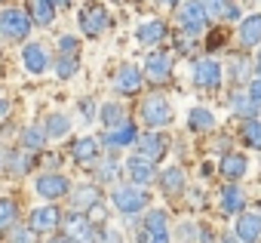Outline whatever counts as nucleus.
<instances>
[{
	"instance_id": "nucleus-39",
	"label": "nucleus",
	"mask_w": 261,
	"mask_h": 243,
	"mask_svg": "<svg viewBox=\"0 0 261 243\" xmlns=\"http://www.w3.org/2000/svg\"><path fill=\"white\" fill-rule=\"evenodd\" d=\"M80 114H83V117H80V120H83V124H92V120L98 117V108H95V102H89V99H83V102H80Z\"/></svg>"
},
{
	"instance_id": "nucleus-12",
	"label": "nucleus",
	"mask_w": 261,
	"mask_h": 243,
	"mask_svg": "<svg viewBox=\"0 0 261 243\" xmlns=\"http://www.w3.org/2000/svg\"><path fill=\"white\" fill-rule=\"evenodd\" d=\"M233 237L240 243H258L261 240V215L258 212H240L237 215V231Z\"/></svg>"
},
{
	"instance_id": "nucleus-25",
	"label": "nucleus",
	"mask_w": 261,
	"mask_h": 243,
	"mask_svg": "<svg viewBox=\"0 0 261 243\" xmlns=\"http://www.w3.org/2000/svg\"><path fill=\"white\" fill-rule=\"evenodd\" d=\"M230 111L237 114V117H246V120H255V114H258V105L246 95V89L243 92H233L230 95Z\"/></svg>"
},
{
	"instance_id": "nucleus-10",
	"label": "nucleus",
	"mask_w": 261,
	"mask_h": 243,
	"mask_svg": "<svg viewBox=\"0 0 261 243\" xmlns=\"http://www.w3.org/2000/svg\"><path fill=\"white\" fill-rule=\"evenodd\" d=\"M145 77H148L151 83L169 80V77H172V59H169L166 53H160V50L148 53V59H145Z\"/></svg>"
},
{
	"instance_id": "nucleus-48",
	"label": "nucleus",
	"mask_w": 261,
	"mask_h": 243,
	"mask_svg": "<svg viewBox=\"0 0 261 243\" xmlns=\"http://www.w3.org/2000/svg\"><path fill=\"white\" fill-rule=\"evenodd\" d=\"M53 4H71V0H53Z\"/></svg>"
},
{
	"instance_id": "nucleus-16",
	"label": "nucleus",
	"mask_w": 261,
	"mask_h": 243,
	"mask_svg": "<svg viewBox=\"0 0 261 243\" xmlns=\"http://www.w3.org/2000/svg\"><path fill=\"white\" fill-rule=\"evenodd\" d=\"M28 19H31V25L49 28L56 22V4L53 0H28Z\"/></svg>"
},
{
	"instance_id": "nucleus-33",
	"label": "nucleus",
	"mask_w": 261,
	"mask_h": 243,
	"mask_svg": "<svg viewBox=\"0 0 261 243\" xmlns=\"http://www.w3.org/2000/svg\"><path fill=\"white\" fill-rule=\"evenodd\" d=\"M154 228H169V215L163 209H151L145 215V231H154Z\"/></svg>"
},
{
	"instance_id": "nucleus-15",
	"label": "nucleus",
	"mask_w": 261,
	"mask_h": 243,
	"mask_svg": "<svg viewBox=\"0 0 261 243\" xmlns=\"http://www.w3.org/2000/svg\"><path fill=\"white\" fill-rule=\"evenodd\" d=\"M22 65H25L28 74H43L49 68V56L40 43H25L22 46Z\"/></svg>"
},
{
	"instance_id": "nucleus-29",
	"label": "nucleus",
	"mask_w": 261,
	"mask_h": 243,
	"mask_svg": "<svg viewBox=\"0 0 261 243\" xmlns=\"http://www.w3.org/2000/svg\"><path fill=\"white\" fill-rule=\"evenodd\" d=\"M43 145H46L43 127H28V130L22 133V148H25V151H40Z\"/></svg>"
},
{
	"instance_id": "nucleus-40",
	"label": "nucleus",
	"mask_w": 261,
	"mask_h": 243,
	"mask_svg": "<svg viewBox=\"0 0 261 243\" xmlns=\"http://www.w3.org/2000/svg\"><path fill=\"white\" fill-rule=\"evenodd\" d=\"M249 71H252V68H249V62H246V59H233V77H237V80H246V77H249Z\"/></svg>"
},
{
	"instance_id": "nucleus-27",
	"label": "nucleus",
	"mask_w": 261,
	"mask_h": 243,
	"mask_svg": "<svg viewBox=\"0 0 261 243\" xmlns=\"http://www.w3.org/2000/svg\"><path fill=\"white\" fill-rule=\"evenodd\" d=\"M98 117H101V124H105V127H111V130L126 124V111H123L117 102H105V105L98 108Z\"/></svg>"
},
{
	"instance_id": "nucleus-37",
	"label": "nucleus",
	"mask_w": 261,
	"mask_h": 243,
	"mask_svg": "<svg viewBox=\"0 0 261 243\" xmlns=\"http://www.w3.org/2000/svg\"><path fill=\"white\" fill-rule=\"evenodd\" d=\"M230 7V0H203V10H206V16H212V19H221V13Z\"/></svg>"
},
{
	"instance_id": "nucleus-36",
	"label": "nucleus",
	"mask_w": 261,
	"mask_h": 243,
	"mask_svg": "<svg viewBox=\"0 0 261 243\" xmlns=\"http://www.w3.org/2000/svg\"><path fill=\"white\" fill-rule=\"evenodd\" d=\"M10 243H37V240H34V231H31V228L16 225V228L10 231Z\"/></svg>"
},
{
	"instance_id": "nucleus-22",
	"label": "nucleus",
	"mask_w": 261,
	"mask_h": 243,
	"mask_svg": "<svg viewBox=\"0 0 261 243\" xmlns=\"http://www.w3.org/2000/svg\"><path fill=\"white\" fill-rule=\"evenodd\" d=\"M62 222V212L49 203V206H40L31 212V231H53L56 225Z\"/></svg>"
},
{
	"instance_id": "nucleus-38",
	"label": "nucleus",
	"mask_w": 261,
	"mask_h": 243,
	"mask_svg": "<svg viewBox=\"0 0 261 243\" xmlns=\"http://www.w3.org/2000/svg\"><path fill=\"white\" fill-rule=\"evenodd\" d=\"M77 53H80V43H77V37L65 34V37L59 40V56H77Z\"/></svg>"
},
{
	"instance_id": "nucleus-18",
	"label": "nucleus",
	"mask_w": 261,
	"mask_h": 243,
	"mask_svg": "<svg viewBox=\"0 0 261 243\" xmlns=\"http://www.w3.org/2000/svg\"><path fill=\"white\" fill-rule=\"evenodd\" d=\"M136 37H139V43H148V46L163 43V37H166V22H163V19H145V22L136 28Z\"/></svg>"
},
{
	"instance_id": "nucleus-17",
	"label": "nucleus",
	"mask_w": 261,
	"mask_h": 243,
	"mask_svg": "<svg viewBox=\"0 0 261 243\" xmlns=\"http://www.w3.org/2000/svg\"><path fill=\"white\" fill-rule=\"evenodd\" d=\"M98 200H101V194H98L95 185H77V188L71 191V206H74V212H83V215H86V209L98 206Z\"/></svg>"
},
{
	"instance_id": "nucleus-45",
	"label": "nucleus",
	"mask_w": 261,
	"mask_h": 243,
	"mask_svg": "<svg viewBox=\"0 0 261 243\" xmlns=\"http://www.w3.org/2000/svg\"><path fill=\"white\" fill-rule=\"evenodd\" d=\"M157 4H166V7H175V4H181V0H157Z\"/></svg>"
},
{
	"instance_id": "nucleus-1",
	"label": "nucleus",
	"mask_w": 261,
	"mask_h": 243,
	"mask_svg": "<svg viewBox=\"0 0 261 243\" xmlns=\"http://www.w3.org/2000/svg\"><path fill=\"white\" fill-rule=\"evenodd\" d=\"M111 203H114L123 215H136V212L148 209L151 194H148L145 188H139V185H117V188L111 191Z\"/></svg>"
},
{
	"instance_id": "nucleus-42",
	"label": "nucleus",
	"mask_w": 261,
	"mask_h": 243,
	"mask_svg": "<svg viewBox=\"0 0 261 243\" xmlns=\"http://www.w3.org/2000/svg\"><path fill=\"white\" fill-rule=\"evenodd\" d=\"M221 19H224V22H237V19H243V16H240V7L233 4V0H230V7L221 13Z\"/></svg>"
},
{
	"instance_id": "nucleus-21",
	"label": "nucleus",
	"mask_w": 261,
	"mask_h": 243,
	"mask_svg": "<svg viewBox=\"0 0 261 243\" xmlns=\"http://www.w3.org/2000/svg\"><path fill=\"white\" fill-rule=\"evenodd\" d=\"M240 43L249 50V46H258L261 43V13H252L240 22Z\"/></svg>"
},
{
	"instance_id": "nucleus-7",
	"label": "nucleus",
	"mask_w": 261,
	"mask_h": 243,
	"mask_svg": "<svg viewBox=\"0 0 261 243\" xmlns=\"http://www.w3.org/2000/svg\"><path fill=\"white\" fill-rule=\"evenodd\" d=\"M191 77H194V83H197L200 89H218V86H221V65H218L215 59H200V62L194 65Z\"/></svg>"
},
{
	"instance_id": "nucleus-47",
	"label": "nucleus",
	"mask_w": 261,
	"mask_h": 243,
	"mask_svg": "<svg viewBox=\"0 0 261 243\" xmlns=\"http://www.w3.org/2000/svg\"><path fill=\"white\" fill-rule=\"evenodd\" d=\"M233 240H237V237H221V243H233Z\"/></svg>"
},
{
	"instance_id": "nucleus-51",
	"label": "nucleus",
	"mask_w": 261,
	"mask_h": 243,
	"mask_svg": "<svg viewBox=\"0 0 261 243\" xmlns=\"http://www.w3.org/2000/svg\"><path fill=\"white\" fill-rule=\"evenodd\" d=\"M258 215H261V212H258Z\"/></svg>"
},
{
	"instance_id": "nucleus-28",
	"label": "nucleus",
	"mask_w": 261,
	"mask_h": 243,
	"mask_svg": "<svg viewBox=\"0 0 261 243\" xmlns=\"http://www.w3.org/2000/svg\"><path fill=\"white\" fill-rule=\"evenodd\" d=\"M43 133H46V139H62L71 133V120L65 114H49L46 124H43Z\"/></svg>"
},
{
	"instance_id": "nucleus-6",
	"label": "nucleus",
	"mask_w": 261,
	"mask_h": 243,
	"mask_svg": "<svg viewBox=\"0 0 261 243\" xmlns=\"http://www.w3.org/2000/svg\"><path fill=\"white\" fill-rule=\"evenodd\" d=\"M34 191L43 197V200H59V197H68L71 194V182L62 176V173H46L34 182Z\"/></svg>"
},
{
	"instance_id": "nucleus-41",
	"label": "nucleus",
	"mask_w": 261,
	"mask_h": 243,
	"mask_svg": "<svg viewBox=\"0 0 261 243\" xmlns=\"http://www.w3.org/2000/svg\"><path fill=\"white\" fill-rule=\"evenodd\" d=\"M246 95H249V99H252L255 105H261V77L249 83V89H246Z\"/></svg>"
},
{
	"instance_id": "nucleus-19",
	"label": "nucleus",
	"mask_w": 261,
	"mask_h": 243,
	"mask_svg": "<svg viewBox=\"0 0 261 243\" xmlns=\"http://www.w3.org/2000/svg\"><path fill=\"white\" fill-rule=\"evenodd\" d=\"M185 185H188V179H185V169L181 166H166L163 169V176H160V191L163 194L178 197V194H185Z\"/></svg>"
},
{
	"instance_id": "nucleus-34",
	"label": "nucleus",
	"mask_w": 261,
	"mask_h": 243,
	"mask_svg": "<svg viewBox=\"0 0 261 243\" xmlns=\"http://www.w3.org/2000/svg\"><path fill=\"white\" fill-rule=\"evenodd\" d=\"M117 173H120V163H117V160H105V163L95 169V179H98V182H114Z\"/></svg>"
},
{
	"instance_id": "nucleus-4",
	"label": "nucleus",
	"mask_w": 261,
	"mask_h": 243,
	"mask_svg": "<svg viewBox=\"0 0 261 243\" xmlns=\"http://www.w3.org/2000/svg\"><path fill=\"white\" fill-rule=\"evenodd\" d=\"M175 19H178V28L188 31V34H203L206 22H209V16H206L200 0H185V4L178 7V13H175Z\"/></svg>"
},
{
	"instance_id": "nucleus-31",
	"label": "nucleus",
	"mask_w": 261,
	"mask_h": 243,
	"mask_svg": "<svg viewBox=\"0 0 261 243\" xmlns=\"http://www.w3.org/2000/svg\"><path fill=\"white\" fill-rule=\"evenodd\" d=\"M77 68H80L77 56H59V59H56V74H59L62 80H71V77L77 74Z\"/></svg>"
},
{
	"instance_id": "nucleus-23",
	"label": "nucleus",
	"mask_w": 261,
	"mask_h": 243,
	"mask_svg": "<svg viewBox=\"0 0 261 243\" xmlns=\"http://www.w3.org/2000/svg\"><path fill=\"white\" fill-rule=\"evenodd\" d=\"M71 154H74L77 163H89V160H95V157H98V139H92V136L77 139V142L71 145Z\"/></svg>"
},
{
	"instance_id": "nucleus-50",
	"label": "nucleus",
	"mask_w": 261,
	"mask_h": 243,
	"mask_svg": "<svg viewBox=\"0 0 261 243\" xmlns=\"http://www.w3.org/2000/svg\"><path fill=\"white\" fill-rule=\"evenodd\" d=\"M0 166H4V154H0Z\"/></svg>"
},
{
	"instance_id": "nucleus-44",
	"label": "nucleus",
	"mask_w": 261,
	"mask_h": 243,
	"mask_svg": "<svg viewBox=\"0 0 261 243\" xmlns=\"http://www.w3.org/2000/svg\"><path fill=\"white\" fill-rule=\"evenodd\" d=\"M7 114H10V102H7V99H0V120H4Z\"/></svg>"
},
{
	"instance_id": "nucleus-11",
	"label": "nucleus",
	"mask_w": 261,
	"mask_h": 243,
	"mask_svg": "<svg viewBox=\"0 0 261 243\" xmlns=\"http://www.w3.org/2000/svg\"><path fill=\"white\" fill-rule=\"evenodd\" d=\"M142 71L136 68V65H123L117 74H114V92H120V95H136L139 89H142Z\"/></svg>"
},
{
	"instance_id": "nucleus-24",
	"label": "nucleus",
	"mask_w": 261,
	"mask_h": 243,
	"mask_svg": "<svg viewBox=\"0 0 261 243\" xmlns=\"http://www.w3.org/2000/svg\"><path fill=\"white\" fill-rule=\"evenodd\" d=\"M243 206H246L243 191H240L237 185H224V188H221V209H224L227 215H237V212H243Z\"/></svg>"
},
{
	"instance_id": "nucleus-35",
	"label": "nucleus",
	"mask_w": 261,
	"mask_h": 243,
	"mask_svg": "<svg viewBox=\"0 0 261 243\" xmlns=\"http://www.w3.org/2000/svg\"><path fill=\"white\" fill-rule=\"evenodd\" d=\"M10 166H13V173H16V176H22V173H28V169H31V157H28L25 151L10 154Z\"/></svg>"
},
{
	"instance_id": "nucleus-26",
	"label": "nucleus",
	"mask_w": 261,
	"mask_h": 243,
	"mask_svg": "<svg viewBox=\"0 0 261 243\" xmlns=\"http://www.w3.org/2000/svg\"><path fill=\"white\" fill-rule=\"evenodd\" d=\"M188 127H191L194 133H206V130L215 127V117H212L209 108H191V114H188Z\"/></svg>"
},
{
	"instance_id": "nucleus-8",
	"label": "nucleus",
	"mask_w": 261,
	"mask_h": 243,
	"mask_svg": "<svg viewBox=\"0 0 261 243\" xmlns=\"http://www.w3.org/2000/svg\"><path fill=\"white\" fill-rule=\"evenodd\" d=\"M108 25H111V16H108L105 7H89V10L80 13V28H83L86 37H101L108 31Z\"/></svg>"
},
{
	"instance_id": "nucleus-43",
	"label": "nucleus",
	"mask_w": 261,
	"mask_h": 243,
	"mask_svg": "<svg viewBox=\"0 0 261 243\" xmlns=\"http://www.w3.org/2000/svg\"><path fill=\"white\" fill-rule=\"evenodd\" d=\"M120 240H123L120 231H108V234H105V243H120Z\"/></svg>"
},
{
	"instance_id": "nucleus-14",
	"label": "nucleus",
	"mask_w": 261,
	"mask_h": 243,
	"mask_svg": "<svg viewBox=\"0 0 261 243\" xmlns=\"http://www.w3.org/2000/svg\"><path fill=\"white\" fill-rule=\"evenodd\" d=\"M126 173H129V179H133V185H139V188L157 182V166L142 160V157H129L126 160Z\"/></svg>"
},
{
	"instance_id": "nucleus-9",
	"label": "nucleus",
	"mask_w": 261,
	"mask_h": 243,
	"mask_svg": "<svg viewBox=\"0 0 261 243\" xmlns=\"http://www.w3.org/2000/svg\"><path fill=\"white\" fill-rule=\"evenodd\" d=\"M136 148H139L136 157H142V160H148V163H157V160L169 151V139H166L163 133H148L145 139L136 142Z\"/></svg>"
},
{
	"instance_id": "nucleus-49",
	"label": "nucleus",
	"mask_w": 261,
	"mask_h": 243,
	"mask_svg": "<svg viewBox=\"0 0 261 243\" xmlns=\"http://www.w3.org/2000/svg\"><path fill=\"white\" fill-rule=\"evenodd\" d=\"M49 243H71V240H49Z\"/></svg>"
},
{
	"instance_id": "nucleus-20",
	"label": "nucleus",
	"mask_w": 261,
	"mask_h": 243,
	"mask_svg": "<svg viewBox=\"0 0 261 243\" xmlns=\"http://www.w3.org/2000/svg\"><path fill=\"white\" fill-rule=\"evenodd\" d=\"M218 169H221V176H224L227 182H237V179H243V176L249 173V160H246L243 154H224L221 163H218Z\"/></svg>"
},
{
	"instance_id": "nucleus-32",
	"label": "nucleus",
	"mask_w": 261,
	"mask_h": 243,
	"mask_svg": "<svg viewBox=\"0 0 261 243\" xmlns=\"http://www.w3.org/2000/svg\"><path fill=\"white\" fill-rule=\"evenodd\" d=\"M16 203L10 200V197H0V231L4 228H13V222H16Z\"/></svg>"
},
{
	"instance_id": "nucleus-13",
	"label": "nucleus",
	"mask_w": 261,
	"mask_h": 243,
	"mask_svg": "<svg viewBox=\"0 0 261 243\" xmlns=\"http://www.w3.org/2000/svg\"><path fill=\"white\" fill-rule=\"evenodd\" d=\"M136 142H139V130H136V124H129V120L123 127H114L101 136V145H108V148H129Z\"/></svg>"
},
{
	"instance_id": "nucleus-3",
	"label": "nucleus",
	"mask_w": 261,
	"mask_h": 243,
	"mask_svg": "<svg viewBox=\"0 0 261 243\" xmlns=\"http://www.w3.org/2000/svg\"><path fill=\"white\" fill-rule=\"evenodd\" d=\"M172 117H175V114H172V105H169L163 95L145 99V105H142V120H145L148 130H163V127H169Z\"/></svg>"
},
{
	"instance_id": "nucleus-2",
	"label": "nucleus",
	"mask_w": 261,
	"mask_h": 243,
	"mask_svg": "<svg viewBox=\"0 0 261 243\" xmlns=\"http://www.w3.org/2000/svg\"><path fill=\"white\" fill-rule=\"evenodd\" d=\"M31 19H28V13L25 10H19V7H7L4 13H0V34H4L7 40H25L28 34H31Z\"/></svg>"
},
{
	"instance_id": "nucleus-30",
	"label": "nucleus",
	"mask_w": 261,
	"mask_h": 243,
	"mask_svg": "<svg viewBox=\"0 0 261 243\" xmlns=\"http://www.w3.org/2000/svg\"><path fill=\"white\" fill-rule=\"evenodd\" d=\"M243 139H246L249 148L261 151V120H246L243 124Z\"/></svg>"
},
{
	"instance_id": "nucleus-5",
	"label": "nucleus",
	"mask_w": 261,
	"mask_h": 243,
	"mask_svg": "<svg viewBox=\"0 0 261 243\" xmlns=\"http://www.w3.org/2000/svg\"><path fill=\"white\" fill-rule=\"evenodd\" d=\"M62 225H65V240H71V243H95V228H92L89 215L71 212V215H65Z\"/></svg>"
},
{
	"instance_id": "nucleus-46",
	"label": "nucleus",
	"mask_w": 261,
	"mask_h": 243,
	"mask_svg": "<svg viewBox=\"0 0 261 243\" xmlns=\"http://www.w3.org/2000/svg\"><path fill=\"white\" fill-rule=\"evenodd\" d=\"M255 71L261 74V53H258V59H255Z\"/></svg>"
}]
</instances>
